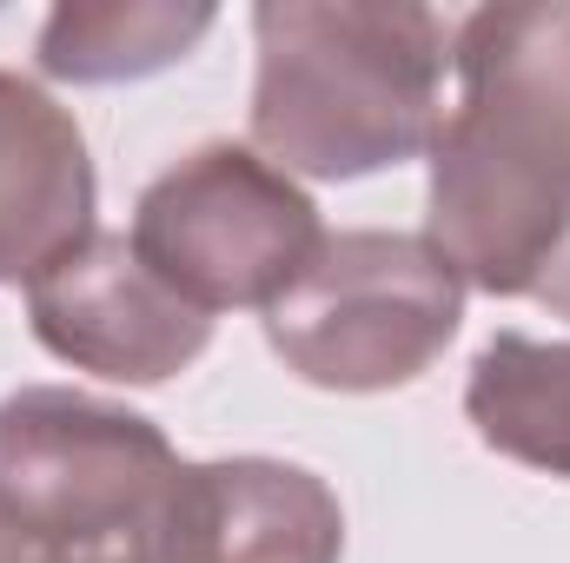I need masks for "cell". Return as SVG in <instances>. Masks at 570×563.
<instances>
[{"instance_id": "obj_1", "label": "cell", "mask_w": 570, "mask_h": 563, "mask_svg": "<svg viewBox=\"0 0 570 563\" xmlns=\"http://www.w3.org/2000/svg\"><path fill=\"white\" fill-rule=\"evenodd\" d=\"M458 107L431 140L425 239L464 292L531 298L570 226V7L504 0L451 27Z\"/></svg>"}, {"instance_id": "obj_2", "label": "cell", "mask_w": 570, "mask_h": 563, "mask_svg": "<svg viewBox=\"0 0 570 563\" xmlns=\"http://www.w3.org/2000/svg\"><path fill=\"white\" fill-rule=\"evenodd\" d=\"M253 146L305 179H365L431 152L451 27L419 0H266L253 13Z\"/></svg>"}, {"instance_id": "obj_3", "label": "cell", "mask_w": 570, "mask_h": 563, "mask_svg": "<svg viewBox=\"0 0 570 563\" xmlns=\"http://www.w3.org/2000/svg\"><path fill=\"white\" fill-rule=\"evenodd\" d=\"M464 325V279L425 233H325L266 305V338L318 392H399Z\"/></svg>"}, {"instance_id": "obj_4", "label": "cell", "mask_w": 570, "mask_h": 563, "mask_svg": "<svg viewBox=\"0 0 570 563\" xmlns=\"http://www.w3.org/2000/svg\"><path fill=\"white\" fill-rule=\"evenodd\" d=\"M179 451L127 405L73 385H20L0 398V511L60 551L153 557Z\"/></svg>"}, {"instance_id": "obj_5", "label": "cell", "mask_w": 570, "mask_h": 563, "mask_svg": "<svg viewBox=\"0 0 570 563\" xmlns=\"http://www.w3.org/2000/svg\"><path fill=\"white\" fill-rule=\"evenodd\" d=\"M134 253L186 305L239 312L273 305L325 246L312 192L259 146L206 140L173 159L134 206Z\"/></svg>"}, {"instance_id": "obj_6", "label": "cell", "mask_w": 570, "mask_h": 563, "mask_svg": "<svg viewBox=\"0 0 570 563\" xmlns=\"http://www.w3.org/2000/svg\"><path fill=\"white\" fill-rule=\"evenodd\" d=\"M27 318L53 358L114 385H166L213 345V318L100 226L27 285Z\"/></svg>"}, {"instance_id": "obj_7", "label": "cell", "mask_w": 570, "mask_h": 563, "mask_svg": "<svg viewBox=\"0 0 570 563\" xmlns=\"http://www.w3.org/2000/svg\"><path fill=\"white\" fill-rule=\"evenodd\" d=\"M345 511L332 484L285 457L186 464L153 563H338Z\"/></svg>"}, {"instance_id": "obj_8", "label": "cell", "mask_w": 570, "mask_h": 563, "mask_svg": "<svg viewBox=\"0 0 570 563\" xmlns=\"http://www.w3.org/2000/svg\"><path fill=\"white\" fill-rule=\"evenodd\" d=\"M94 159L80 120L0 67V285H33L94 233Z\"/></svg>"}, {"instance_id": "obj_9", "label": "cell", "mask_w": 570, "mask_h": 563, "mask_svg": "<svg viewBox=\"0 0 570 563\" xmlns=\"http://www.w3.org/2000/svg\"><path fill=\"white\" fill-rule=\"evenodd\" d=\"M464 418L498 457L570 477V338L498 332L471 358Z\"/></svg>"}, {"instance_id": "obj_10", "label": "cell", "mask_w": 570, "mask_h": 563, "mask_svg": "<svg viewBox=\"0 0 570 563\" xmlns=\"http://www.w3.org/2000/svg\"><path fill=\"white\" fill-rule=\"evenodd\" d=\"M213 7H173V0H67L40 27V73L67 87H120L179 67L206 33Z\"/></svg>"}, {"instance_id": "obj_11", "label": "cell", "mask_w": 570, "mask_h": 563, "mask_svg": "<svg viewBox=\"0 0 570 563\" xmlns=\"http://www.w3.org/2000/svg\"><path fill=\"white\" fill-rule=\"evenodd\" d=\"M0 563H153V557H120V551H60V544H40L33 531H20V524L0 511Z\"/></svg>"}, {"instance_id": "obj_12", "label": "cell", "mask_w": 570, "mask_h": 563, "mask_svg": "<svg viewBox=\"0 0 570 563\" xmlns=\"http://www.w3.org/2000/svg\"><path fill=\"white\" fill-rule=\"evenodd\" d=\"M531 298L551 305L558 318H570V226H564V239H558V253L544 259V273H538V285H531Z\"/></svg>"}]
</instances>
